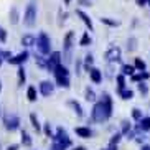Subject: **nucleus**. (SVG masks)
<instances>
[{"label": "nucleus", "instance_id": "1", "mask_svg": "<svg viewBox=\"0 0 150 150\" xmlns=\"http://www.w3.org/2000/svg\"><path fill=\"white\" fill-rule=\"evenodd\" d=\"M110 115H112V99L107 93H104L101 101L94 104L93 110H91V119L97 124H102L106 122Z\"/></svg>", "mask_w": 150, "mask_h": 150}, {"label": "nucleus", "instance_id": "2", "mask_svg": "<svg viewBox=\"0 0 150 150\" xmlns=\"http://www.w3.org/2000/svg\"><path fill=\"white\" fill-rule=\"evenodd\" d=\"M54 79H56L58 86H61V88H69L71 81H69V71H68V68L59 64V66L54 69Z\"/></svg>", "mask_w": 150, "mask_h": 150}, {"label": "nucleus", "instance_id": "3", "mask_svg": "<svg viewBox=\"0 0 150 150\" xmlns=\"http://www.w3.org/2000/svg\"><path fill=\"white\" fill-rule=\"evenodd\" d=\"M36 22V5L35 2H30L25 10V17H23V23L27 25V27H33Z\"/></svg>", "mask_w": 150, "mask_h": 150}, {"label": "nucleus", "instance_id": "4", "mask_svg": "<svg viewBox=\"0 0 150 150\" xmlns=\"http://www.w3.org/2000/svg\"><path fill=\"white\" fill-rule=\"evenodd\" d=\"M4 127L10 132H13L20 127V117L17 114H5L4 115Z\"/></svg>", "mask_w": 150, "mask_h": 150}, {"label": "nucleus", "instance_id": "5", "mask_svg": "<svg viewBox=\"0 0 150 150\" xmlns=\"http://www.w3.org/2000/svg\"><path fill=\"white\" fill-rule=\"evenodd\" d=\"M36 46L40 50L41 54H50V50H51V41H50L48 35L46 33H40L38 38H36Z\"/></svg>", "mask_w": 150, "mask_h": 150}, {"label": "nucleus", "instance_id": "6", "mask_svg": "<svg viewBox=\"0 0 150 150\" xmlns=\"http://www.w3.org/2000/svg\"><path fill=\"white\" fill-rule=\"evenodd\" d=\"M53 142H59V144H63V145H66V147L73 145L71 139L68 137V132L63 127H58L56 129V134H54V137H53Z\"/></svg>", "mask_w": 150, "mask_h": 150}, {"label": "nucleus", "instance_id": "7", "mask_svg": "<svg viewBox=\"0 0 150 150\" xmlns=\"http://www.w3.org/2000/svg\"><path fill=\"white\" fill-rule=\"evenodd\" d=\"M73 38H74V33L69 31L64 38V53H63V58H64V63L71 61V50H73Z\"/></svg>", "mask_w": 150, "mask_h": 150}, {"label": "nucleus", "instance_id": "8", "mask_svg": "<svg viewBox=\"0 0 150 150\" xmlns=\"http://www.w3.org/2000/svg\"><path fill=\"white\" fill-rule=\"evenodd\" d=\"M59 64H61V53H59V51H53L48 58V66H46V69L54 73V69H56Z\"/></svg>", "mask_w": 150, "mask_h": 150}, {"label": "nucleus", "instance_id": "9", "mask_svg": "<svg viewBox=\"0 0 150 150\" xmlns=\"http://www.w3.org/2000/svg\"><path fill=\"white\" fill-rule=\"evenodd\" d=\"M106 59L107 61H119L120 59V48H117V46H110L109 50L106 51Z\"/></svg>", "mask_w": 150, "mask_h": 150}, {"label": "nucleus", "instance_id": "10", "mask_svg": "<svg viewBox=\"0 0 150 150\" xmlns=\"http://www.w3.org/2000/svg\"><path fill=\"white\" fill-rule=\"evenodd\" d=\"M53 91H54V84L53 83H50V81H41L40 83V93L43 94L45 97L51 96Z\"/></svg>", "mask_w": 150, "mask_h": 150}, {"label": "nucleus", "instance_id": "11", "mask_svg": "<svg viewBox=\"0 0 150 150\" xmlns=\"http://www.w3.org/2000/svg\"><path fill=\"white\" fill-rule=\"evenodd\" d=\"M27 59H28V51H22L20 54H17V56L12 58L8 63H12V64H17V66H22V63H25Z\"/></svg>", "mask_w": 150, "mask_h": 150}, {"label": "nucleus", "instance_id": "12", "mask_svg": "<svg viewBox=\"0 0 150 150\" xmlns=\"http://www.w3.org/2000/svg\"><path fill=\"white\" fill-rule=\"evenodd\" d=\"M74 132L78 137H81V139H91L93 137V130L89 127H76Z\"/></svg>", "mask_w": 150, "mask_h": 150}, {"label": "nucleus", "instance_id": "13", "mask_svg": "<svg viewBox=\"0 0 150 150\" xmlns=\"http://www.w3.org/2000/svg\"><path fill=\"white\" fill-rule=\"evenodd\" d=\"M89 78H91V81H93L94 84H99L102 81V73L97 68H91L89 69Z\"/></svg>", "mask_w": 150, "mask_h": 150}, {"label": "nucleus", "instance_id": "14", "mask_svg": "<svg viewBox=\"0 0 150 150\" xmlns=\"http://www.w3.org/2000/svg\"><path fill=\"white\" fill-rule=\"evenodd\" d=\"M68 106L73 107V110L76 112V115H78V117H83V115H84L83 107H81V104L78 101H73V99H71V101H68Z\"/></svg>", "mask_w": 150, "mask_h": 150}, {"label": "nucleus", "instance_id": "15", "mask_svg": "<svg viewBox=\"0 0 150 150\" xmlns=\"http://www.w3.org/2000/svg\"><path fill=\"white\" fill-rule=\"evenodd\" d=\"M139 129H140V132H149L150 130V117H142L139 120Z\"/></svg>", "mask_w": 150, "mask_h": 150}, {"label": "nucleus", "instance_id": "16", "mask_svg": "<svg viewBox=\"0 0 150 150\" xmlns=\"http://www.w3.org/2000/svg\"><path fill=\"white\" fill-rule=\"evenodd\" d=\"M30 122H31V125H33V129H35L36 132H41V124H40V120H38V117H36V114H33L31 112L30 114Z\"/></svg>", "mask_w": 150, "mask_h": 150}, {"label": "nucleus", "instance_id": "17", "mask_svg": "<svg viewBox=\"0 0 150 150\" xmlns=\"http://www.w3.org/2000/svg\"><path fill=\"white\" fill-rule=\"evenodd\" d=\"M36 96H38V93H36V88L35 86H30V88L27 89V97L30 102H35L36 101Z\"/></svg>", "mask_w": 150, "mask_h": 150}, {"label": "nucleus", "instance_id": "18", "mask_svg": "<svg viewBox=\"0 0 150 150\" xmlns=\"http://www.w3.org/2000/svg\"><path fill=\"white\" fill-rule=\"evenodd\" d=\"M22 144H23L25 147H31V144H33L30 134H28L27 130H22Z\"/></svg>", "mask_w": 150, "mask_h": 150}, {"label": "nucleus", "instance_id": "19", "mask_svg": "<svg viewBox=\"0 0 150 150\" xmlns=\"http://www.w3.org/2000/svg\"><path fill=\"white\" fill-rule=\"evenodd\" d=\"M76 13H78V15H79L81 18H83V22L86 23V27H89V30H93V22H91V18H89L88 15L84 13L83 10H78V12H76Z\"/></svg>", "mask_w": 150, "mask_h": 150}, {"label": "nucleus", "instance_id": "20", "mask_svg": "<svg viewBox=\"0 0 150 150\" xmlns=\"http://www.w3.org/2000/svg\"><path fill=\"white\" fill-rule=\"evenodd\" d=\"M22 43L25 45V46H31V45L36 43V40H35V36H33V35H25L22 38Z\"/></svg>", "mask_w": 150, "mask_h": 150}, {"label": "nucleus", "instance_id": "21", "mask_svg": "<svg viewBox=\"0 0 150 150\" xmlns=\"http://www.w3.org/2000/svg\"><path fill=\"white\" fill-rule=\"evenodd\" d=\"M25 79H27L25 69H23V66H18V86H23V84H25Z\"/></svg>", "mask_w": 150, "mask_h": 150}, {"label": "nucleus", "instance_id": "22", "mask_svg": "<svg viewBox=\"0 0 150 150\" xmlns=\"http://www.w3.org/2000/svg\"><path fill=\"white\" fill-rule=\"evenodd\" d=\"M134 71H135V66H130V64H124L122 66V74L124 76H132Z\"/></svg>", "mask_w": 150, "mask_h": 150}, {"label": "nucleus", "instance_id": "23", "mask_svg": "<svg viewBox=\"0 0 150 150\" xmlns=\"http://www.w3.org/2000/svg\"><path fill=\"white\" fill-rule=\"evenodd\" d=\"M119 94H120V97H122V99H125V101H127V99H132V97H134V93L130 91V89H120Z\"/></svg>", "mask_w": 150, "mask_h": 150}, {"label": "nucleus", "instance_id": "24", "mask_svg": "<svg viewBox=\"0 0 150 150\" xmlns=\"http://www.w3.org/2000/svg\"><path fill=\"white\" fill-rule=\"evenodd\" d=\"M150 76L149 73H145V71H140L139 74H132V81H142V79H149Z\"/></svg>", "mask_w": 150, "mask_h": 150}, {"label": "nucleus", "instance_id": "25", "mask_svg": "<svg viewBox=\"0 0 150 150\" xmlns=\"http://www.w3.org/2000/svg\"><path fill=\"white\" fill-rule=\"evenodd\" d=\"M134 66H135V69H139V71H145V61H144V59H140V58H135Z\"/></svg>", "mask_w": 150, "mask_h": 150}, {"label": "nucleus", "instance_id": "26", "mask_svg": "<svg viewBox=\"0 0 150 150\" xmlns=\"http://www.w3.org/2000/svg\"><path fill=\"white\" fill-rule=\"evenodd\" d=\"M43 132H45V135H46V137H51V139L54 137V134H53V130H51V125H50V122H45Z\"/></svg>", "mask_w": 150, "mask_h": 150}, {"label": "nucleus", "instance_id": "27", "mask_svg": "<svg viewBox=\"0 0 150 150\" xmlns=\"http://www.w3.org/2000/svg\"><path fill=\"white\" fill-rule=\"evenodd\" d=\"M93 63H94V58L93 54H86V59H84V66H86V69H91V66H93Z\"/></svg>", "mask_w": 150, "mask_h": 150}, {"label": "nucleus", "instance_id": "28", "mask_svg": "<svg viewBox=\"0 0 150 150\" xmlns=\"http://www.w3.org/2000/svg\"><path fill=\"white\" fill-rule=\"evenodd\" d=\"M122 135H124L122 132H119V134H115V135H112V139H110V142H109V145H117V144L120 142V139H122Z\"/></svg>", "mask_w": 150, "mask_h": 150}, {"label": "nucleus", "instance_id": "29", "mask_svg": "<svg viewBox=\"0 0 150 150\" xmlns=\"http://www.w3.org/2000/svg\"><path fill=\"white\" fill-rule=\"evenodd\" d=\"M10 22H12V23H17L18 22V10L15 8V7L10 10Z\"/></svg>", "mask_w": 150, "mask_h": 150}, {"label": "nucleus", "instance_id": "30", "mask_svg": "<svg viewBox=\"0 0 150 150\" xmlns=\"http://www.w3.org/2000/svg\"><path fill=\"white\" fill-rule=\"evenodd\" d=\"M115 79H117V86H119V91H120V89H125V78H124V74H119L117 78H115Z\"/></svg>", "mask_w": 150, "mask_h": 150}, {"label": "nucleus", "instance_id": "31", "mask_svg": "<svg viewBox=\"0 0 150 150\" xmlns=\"http://www.w3.org/2000/svg\"><path fill=\"white\" fill-rule=\"evenodd\" d=\"M89 43H91V36H89V33H84L83 38H81V41H79V45L81 46H88Z\"/></svg>", "mask_w": 150, "mask_h": 150}, {"label": "nucleus", "instance_id": "32", "mask_svg": "<svg viewBox=\"0 0 150 150\" xmlns=\"http://www.w3.org/2000/svg\"><path fill=\"white\" fill-rule=\"evenodd\" d=\"M130 130H132V125H130L127 120H124V122H122V134H124V135H127Z\"/></svg>", "mask_w": 150, "mask_h": 150}, {"label": "nucleus", "instance_id": "33", "mask_svg": "<svg viewBox=\"0 0 150 150\" xmlns=\"http://www.w3.org/2000/svg\"><path fill=\"white\" fill-rule=\"evenodd\" d=\"M96 99V94H94V91L93 89H86V101H94Z\"/></svg>", "mask_w": 150, "mask_h": 150}, {"label": "nucleus", "instance_id": "34", "mask_svg": "<svg viewBox=\"0 0 150 150\" xmlns=\"http://www.w3.org/2000/svg\"><path fill=\"white\" fill-rule=\"evenodd\" d=\"M139 91H140V94H144V96H147V93H149V88H147L145 83H139Z\"/></svg>", "mask_w": 150, "mask_h": 150}, {"label": "nucleus", "instance_id": "35", "mask_svg": "<svg viewBox=\"0 0 150 150\" xmlns=\"http://www.w3.org/2000/svg\"><path fill=\"white\" fill-rule=\"evenodd\" d=\"M132 117L137 120V122H139V120L142 119V112H140V109H137V107H135V109H132Z\"/></svg>", "mask_w": 150, "mask_h": 150}, {"label": "nucleus", "instance_id": "36", "mask_svg": "<svg viewBox=\"0 0 150 150\" xmlns=\"http://www.w3.org/2000/svg\"><path fill=\"white\" fill-rule=\"evenodd\" d=\"M101 22L109 25V27H117L119 25V22H114V20H109V18H101Z\"/></svg>", "mask_w": 150, "mask_h": 150}, {"label": "nucleus", "instance_id": "37", "mask_svg": "<svg viewBox=\"0 0 150 150\" xmlns=\"http://www.w3.org/2000/svg\"><path fill=\"white\" fill-rule=\"evenodd\" d=\"M68 147L63 145V144H59V142H53V147H51V150H66Z\"/></svg>", "mask_w": 150, "mask_h": 150}, {"label": "nucleus", "instance_id": "38", "mask_svg": "<svg viewBox=\"0 0 150 150\" xmlns=\"http://www.w3.org/2000/svg\"><path fill=\"white\" fill-rule=\"evenodd\" d=\"M36 63H38V66H41V68H46V66H48V61H45L41 56H36Z\"/></svg>", "mask_w": 150, "mask_h": 150}, {"label": "nucleus", "instance_id": "39", "mask_svg": "<svg viewBox=\"0 0 150 150\" xmlns=\"http://www.w3.org/2000/svg\"><path fill=\"white\" fill-rule=\"evenodd\" d=\"M5 40H7V31H5L4 28H0V41L5 43Z\"/></svg>", "mask_w": 150, "mask_h": 150}, {"label": "nucleus", "instance_id": "40", "mask_svg": "<svg viewBox=\"0 0 150 150\" xmlns=\"http://www.w3.org/2000/svg\"><path fill=\"white\" fill-rule=\"evenodd\" d=\"M129 50H130V51H132V50H135V38H130V46H127Z\"/></svg>", "mask_w": 150, "mask_h": 150}, {"label": "nucleus", "instance_id": "41", "mask_svg": "<svg viewBox=\"0 0 150 150\" xmlns=\"http://www.w3.org/2000/svg\"><path fill=\"white\" fill-rule=\"evenodd\" d=\"M18 149H20V145H18V144H12V145L7 147V150H18Z\"/></svg>", "mask_w": 150, "mask_h": 150}, {"label": "nucleus", "instance_id": "42", "mask_svg": "<svg viewBox=\"0 0 150 150\" xmlns=\"http://www.w3.org/2000/svg\"><path fill=\"white\" fill-rule=\"evenodd\" d=\"M81 61H76V73H78V74H79V73H81Z\"/></svg>", "mask_w": 150, "mask_h": 150}, {"label": "nucleus", "instance_id": "43", "mask_svg": "<svg viewBox=\"0 0 150 150\" xmlns=\"http://www.w3.org/2000/svg\"><path fill=\"white\" fill-rule=\"evenodd\" d=\"M147 2H149V0H137V5H140L142 7V5H145Z\"/></svg>", "mask_w": 150, "mask_h": 150}, {"label": "nucleus", "instance_id": "44", "mask_svg": "<svg viewBox=\"0 0 150 150\" xmlns=\"http://www.w3.org/2000/svg\"><path fill=\"white\" fill-rule=\"evenodd\" d=\"M106 150H117V145H109V149H106Z\"/></svg>", "mask_w": 150, "mask_h": 150}, {"label": "nucleus", "instance_id": "45", "mask_svg": "<svg viewBox=\"0 0 150 150\" xmlns=\"http://www.w3.org/2000/svg\"><path fill=\"white\" fill-rule=\"evenodd\" d=\"M73 150H88L86 147H76V149H73Z\"/></svg>", "mask_w": 150, "mask_h": 150}, {"label": "nucleus", "instance_id": "46", "mask_svg": "<svg viewBox=\"0 0 150 150\" xmlns=\"http://www.w3.org/2000/svg\"><path fill=\"white\" fill-rule=\"evenodd\" d=\"M142 150H150V145H144V147H142Z\"/></svg>", "mask_w": 150, "mask_h": 150}, {"label": "nucleus", "instance_id": "47", "mask_svg": "<svg viewBox=\"0 0 150 150\" xmlns=\"http://www.w3.org/2000/svg\"><path fill=\"white\" fill-rule=\"evenodd\" d=\"M69 2H71V0H64V4H69Z\"/></svg>", "mask_w": 150, "mask_h": 150}, {"label": "nucleus", "instance_id": "48", "mask_svg": "<svg viewBox=\"0 0 150 150\" xmlns=\"http://www.w3.org/2000/svg\"><path fill=\"white\" fill-rule=\"evenodd\" d=\"M0 91H2V83H0Z\"/></svg>", "mask_w": 150, "mask_h": 150}, {"label": "nucleus", "instance_id": "49", "mask_svg": "<svg viewBox=\"0 0 150 150\" xmlns=\"http://www.w3.org/2000/svg\"><path fill=\"white\" fill-rule=\"evenodd\" d=\"M0 64H2V58H0Z\"/></svg>", "mask_w": 150, "mask_h": 150}]
</instances>
